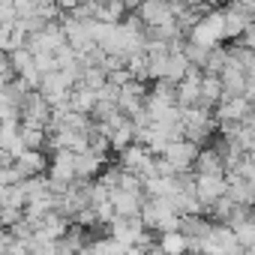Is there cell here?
Instances as JSON below:
<instances>
[{
    "mask_svg": "<svg viewBox=\"0 0 255 255\" xmlns=\"http://www.w3.org/2000/svg\"><path fill=\"white\" fill-rule=\"evenodd\" d=\"M243 249L237 246L234 234L228 225H219V222H210L207 234L201 237V255H240Z\"/></svg>",
    "mask_w": 255,
    "mask_h": 255,
    "instance_id": "1",
    "label": "cell"
},
{
    "mask_svg": "<svg viewBox=\"0 0 255 255\" xmlns=\"http://www.w3.org/2000/svg\"><path fill=\"white\" fill-rule=\"evenodd\" d=\"M198 150H201V147H195L192 141L177 138V141H168V144H165L162 159H165V162H168L177 174H186V171H192V162H195Z\"/></svg>",
    "mask_w": 255,
    "mask_h": 255,
    "instance_id": "2",
    "label": "cell"
},
{
    "mask_svg": "<svg viewBox=\"0 0 255 255\" xmlns=\"http://www.w3.org/2000/svg\"><path fill=\"white\" fill-rule=\"evenodd\" d=\"M192 189H195V198L201 201V207L207 213V207L225 195V177L222 174H192Z\"/></svg>",
    "mask_w": 255,
    "mask_h": 255,
    "instance_id": "3",
    "label": "cell"
},
{
    "mask_svg": "<svg viewBox=\"0 0 255 255\" xmlns=\"http://www.w3.org/2000/svg\"><path fill=\"white\" fill-rule=\"evenodd\" d=\"M135 15H138L144 30H156V27H165V24L174 21L171 12H168V0H147V3H138Z\"/></svg>",
    "mask_w": 255,
    "mask_h": 255,
    "instance_id": "4",
    "label": "cell"
},
{
    "mask_svg": "<svg viewBox=\"0 0 255 255\" xmlns=\"http://www.w3.org/2000/svg\"><path fill=\"white\" fill-rule=\"evenodd\" d=\"M141 231H144V225H141L138 216H126V219L117 216V219L105 228V234H108L111 240H117L123 249H126V246H135V240L141 237Z\"/></svg>",
    "mask_w": 255,
    "mask_h": 255,
    "instance_id": "5",
    "label": "cell"
},
{
    "mask_svg": "<svg viewBox=\"0 0 255 255\" xmlns=\"http://www.w3.org/2000/svg\"><path fill=\"white\" fill-rule=\"evenodd\" d=\"M246 114H252V102H246L243 96H234V99H219L216 108L210 111L213 123H240Z\"/></svg>",
    "mask_w": 255,
    "mask_h": 255,
    "instance_id": "6",
    "label": "cell"
},
{
    "mask_svg": "<svg viewBox=\"0 0 255 255\" xmlns=\"http://www.w3.org/2000/svg\"><path fill=\"white\" fill-rule=\"evenodd\" d=\"M18 114H21V120H24V123H36V126H42V129H45V123L51 120V108H48V102H45L36 90H30V93H27V99L21 102Z\"/></svg>",
    "mask_w": 255,
    "mask_h": 255,
    "instance_id": "7",
    "label": "cell"
},
{
    "mask_svg": "<svg viewBox=\"0 0 255 255\" xmlns=\"http://www.w3.org/2000/svg\"><path fill=\"white\" fill-rule=\"evenodd\" d=\"M105 165H108V159H105V156H96V153L84 150V153H78V156H75L72 171H75V180H78V183H90V180H96V177H99V171H102Z\"/></svg>",
    "mask_w": 255,
    "mask_h": 255,
    "instance_id": "8",
    "label": "cell"
},
{
    "mask_svg": "<svg viewBox=\"0 0 255 255\" xmlns=\"http://www.w3.org/2000/svg\"><path fill=\"white\" fill-rule=\"evenodd\" d=\"M15 168L21 171V177H42L48 171V153L45 150H24L18 159H15Z\"/></svg>",
    "mask_w": 255,
    "mask_h": 255,
    "instance_id": "9",
    "label": "cell"
},
{
    "mask_svg": "<svg viewBox=\"0 0 255 255\" xmlns=\"http://www.w3.org/2000/svg\"><path fill=\"white\" fill-rule=\"evenodd\" d=\"M66 228H69V219L51 210V213L42 216V222H39V228H36L33 234H36L39 240H45V243H57V240L66 234Z\"/></svg>",
    "mask_w": 255,
    "mask_h": 255,
    "instance_id": "10",
    "label": "cell"
},
{
    "mask_svg": "<svg viewBox=\"0 0 255 255\" xmlns=\"http://www.w3.org/2000/svg\"><path fill=\"white\" fill-rule=\"evenodd\" d=\"M141 201H144V195H129V192H120V189H111V192H108V204H111L114 216H120V219L138 216Z\"/></svg>",
    "mask_w": 255,
    "mask_h": 255,
    "instance_id": "11",
    "label": "cell"
},
{
    "mask_svg": "<svg viewBox=\"0 0 255 255\" xmlns=\"http://www.w3.org/2000/svg\"><path fill=\"white\" fill-rule=\"evenodd\" d=\"M87 231L84 228H78V225H72L69 222V228H66V234L57 240V255H78L84 246H87Z\"/></svg>",
    "mask_w": 255,
    "mask_h": 255,
    "instance_id": "12",
    "label": "cell"
},
{
    "mask_svg": "<svg viewBox=\"0 0 255 255\" xmlns=\"http://www.w3.org/2000/svg\"><path fill=\"white\" fill-rule=\"evenodd\" d=\"M219 99H222L219 78H216V75H201V87H198V108H204V111H213Z\"/></svg>",
    "mask_w": 255,
    "mask_h": 255,
    "instance_id": "13",
    "label": "cell"
},
{
    "mask_svg": "<svg viewBox=\"0 0 255 255\" xmlns=\"http://www.w3.org/2000/svg\"><path fill=\"white\" fill-rule=\"evenodd\" d=\"M129 144H135V126H132V120H123L117 129L108 135V150L117 156V153H123Z\"/></svg>",
    "mask_w": 255,
    "mask_h": 255,
    "instance_id": "14",
    "label": "cell"
},
{
    "mask_svg": "<svg viewBox=\"0 0 255 255\" xmlns=\"http://www.w3.org/2000/svg\"><path fill=\"white\" fill-rule=\"evenodd\" d=\"M18 141L24 144V150H45V129L36 123L18 120Z\"/></svg>",
    "mask_w": 255,
    "mask_h": 255,
    "instance_id": "15",
    "label": "cell"
},
{
    "mask_svg": "<svg viewBox=\"0 0 255 255\" xmlns=\"http://www.w3.org/2000/svg\"><path fill=\"white\" fill-rule=\"evenodd\" d=\"M66 105H69V111H75V114H87V117H90V111H93V105H96V96H93V90L75 84V87L69 90V96H66Z\"/></svg>",
    "mask_w": 255,
    "mask_h": 255,
    "instance_id": "16",
    "label": "cell"
},
{
    "mask_svg": "<svg viewBox=\"0 0 255 255\" xmlns=\"http://www.w3.org/2000/svg\"><path fill=\"white\" fill-rule=\"evenodd\" d=\"M192 174H225L222 159L216 156L213 147H201V150H198V156H195V162H192Z\"/></svg>",
    "mask_w": 255,
    "mask_h": 255,
    "instance_id": "17",
    "label": "cell"
},
{
    "mask_svg": "<svg viewBox=\"0 0 255 255\" xmlns=\"http://www.w3.org/2000/svg\"><path fill=\"white\" fill-rule=\"evenodd\" d=\"M156 249L162 255H186V237L180 231H168V234H156Z\"/></svg>",
    "mask_w": 255,
    "mask_h": 255,
    "instance_id": "18",
    "label": "cell"
},
{
    "mask_svg": "<svg viewBox=\"0 0 255 255\" xmlns=\"http://www.w3.org/2000/svg\"><path fill=\"white\" fill-rule=\"evenodd\" d=\"M222 12H225V39H231V42H237L240 33H243V27H246L249 21H255V18H243V15L234 12L231 6H222Z\"/></svg>",
    "mask_w": 255,
    "mask_h": 255,
    "instance_id": "19",
    "label": "cell"
},
{
    "mask_svg": "<svg viewBox=\"0 0 255 255\" xmlns=\"http://www.w3.org/2000/svg\"><path fill=\"white\" fill-rule=\"evenodd\" d=\"M225 63H228V48H225V45H216V48L207 51V60H204L201 75H219Z\"/></svg>",
    "mask_w": 255,
    "mask_h": 255,
    "instance_id": "20",
    "label": "cell"
},
{
    "mask_svg": "<svg viewBox=\"0 0 255 255\" xmlns=\"http://www.w3.org/2000/svg\"><path fill=\"white\" fill-rule=\"evenodd\" d=\"M114 189H120V192H129V195H141V177H135V174H117V186Z\"/></svg>",
    "mask_w": 255,
    "mask_h": 255,
    "instance_id": "21",
    "label": "cell"
},
{
    "mask_svg": "<svg viewBox=\"0 0 255 255\" xmlns=\"http://www.w3.org/2000/svg\"><path fill=\"white\" fill-rule=\"evenodd\" d=\"M6 57H9V66H12V72H15V75L33 63V54H30L27 48H15V51H9Z\"/></svg>",
    "mask_w": 255,
    "mask_h": 255,
    "instance_id": "22",
    "label": "cell"
},
{
    "mask_svg": "<svg viewBox=\"0 0 255 255\" xmlns=\"http://www.w3.org/2000/svg\"><path fill=\"white\" fill-rule=\"evenodd\" d=\"M234 12H240L243 18H255V3L252 0H234V3H228Z\"/></svg>",
    "mask_w": 255,
    "mask_h": 255,
    "instance_id": "23",
    "label": "cell"
},
{
    "mask_svg": "<svg viewBox=\"0 0 255 255\" xmlns=\"http://www.w3.org/2000/svg\"><path fill=\"white\" fill-rule=\"evenodd\" d=\"M15 78V72H12V66H9V57L0 51V84H9Z\"/></svg>",
    "mask_w": 255,
    "mask_h": 255,
    "instance_id": "24",
    "label": "cell"
},
{
    "mask_svg": "<svg viewBox=\"0 0 255 255\" xmlns=\"http://www.w3.org/2000/svg\"><path fill=\"white\" fill-rule=\"evenodd\" d=\"M141 255H162V252H159V249H156V246H153V249H144V252H141Z\"/></svg>",
    "mask_w": 255,
    "mask_h": 255,
    "instance_id": "25",
    "label": "cell"
}]
</instances>
